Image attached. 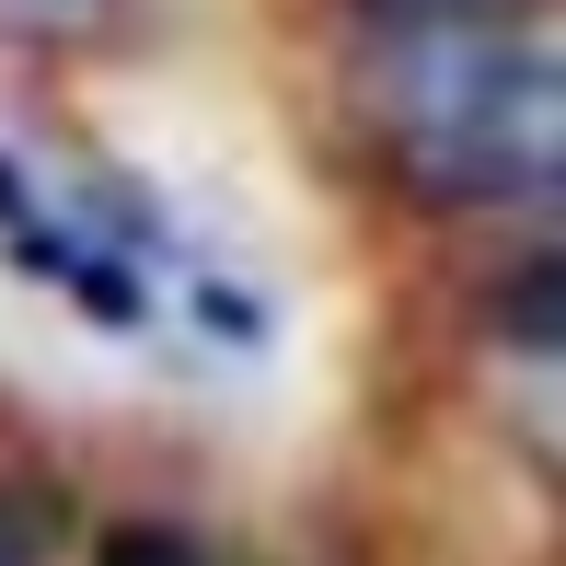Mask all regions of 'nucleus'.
<instances>
[{"label": "nucleus", "instance_id": "f257e3e1", "mask_svg": "<svg viewBox=\"0 0 566 566\" xmlns=\"http://www.w3.org/2000/svg\"><path fill=\"white\" fill-rule=\"evenodd\" d=\"M370 116L405 150V174L428 197H462V209L544 197L566 150L555 59L532 35H497V23H394L370 59Z\"/></svg>", "mask_w": 566, "mask_h": 566}, {"label": "nucleus", "instance_id": "f03ea898", "mask_svg": "<svg viewBox=\"0 0 566 566\" xmlns=\"http://www.w3.org/2000/svg\"><path fill=\"white\" fill-rule=\"evenodd\" d=\"M93 12H105V0H0V23H12V35H82Z\"/></svg>", "mask_w": 566, "mask_h": 566}, {"label": "nucleus", "instance_id": "7ed1b4c3", "mask_svg": "<svg viewBox=\"0 0 566 566\" xmlns=\"http://www.w3.org/2000/svg\"><path fill=\"white\" fill-rule=\"evenodd\" d=\"M116 566H197V555H174V544H127Z\"/></svg>", "mask_w": 566, "mask_h": 566}, {"label": "nucleus", "instance_id": "20e7f679", "mask_svg": "<svg viewBox=\"0 0 566 566\" xmlns=\"http://www.w3.org/2000/svg\"><path fill=\"white\" fill-rule=\"evenodd\" d=\"M0 566H23V544H12V532H0Z\"/></svg>", "mask_w": 566, "mask_h": 566}]
</instances>
